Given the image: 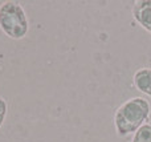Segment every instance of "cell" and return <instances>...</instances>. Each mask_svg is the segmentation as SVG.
<instances>
[{
    "mask_svg": "<svg viewBox=\"0 0 151 142\" xmlns=\"http://www.w3.org/2000/svg\"><path fill=\"white\" fill-rule=\"evenodd\" d=\"M133 85L142 94L151 97V68H139L133 74Z\"/></svg>",
    "mask_w": 151,
    "mask_h": 142,
    "instance_id": "obj_4",
    "label": "cell"
},
{
    "mask_svg": "<svg viewBox=\"0 0 151 142\" xmlns=\"http://www.w3.org/2000/svg\"><path fill=\"white\" fill-rule=\"evenodd\" d=\"M151 104L145 97H131L123 101L114 112L113 125L119 138L133 136L141 126L149 122Z\"/></svg>",
    "mask_w": 151,
    "mask_h": 142,
    "instance_id": "obj_1",
    "label": "cell"
},
{
    "mask_svg": "<svg viewBox=\"0 0 151 142\" xmlns=\"http://www.w3.org/2000/svg\"><path fill=\"white\" fill-rule=\"evenodd\" d=\"M7 116H8V102L4 97L0 96V129H1V126L4 125L5 120H7Z\"/></svg>",
    "mask_w": 151,
    "mask_h": 142,
    "instance_id": "obj_6",
    "label": "cell"
},
{
    "mask_svg": "<svg viewBox=\"0 0 151 142\" xmlns=\"http://www.w3.org/2000/svg\"><path fill=\"white\" fill-rule=\"evenodd\" d=\"M131 16L141 28L151 35V0H137L131 7Z\"/></svg>",
    "mask_w": 151,
    "mask_h": 142,
    "instance_id": "obj_3",
    "label": "cell"
},
{
    "mask_svg": "<svg viewBox=\"0 0 151 142\" xmlns=\"http://www.w3.org/2000/svg\"><path fill=\"white\" fill-rule=\"evenodd\" d=\"M130 142H151V122H146L133 134Z\"/></svg>",
    "mask_w": 151,
    "mask_h": 142,
    "instance_id": "obj_5",
    "label": "cell"
},
{
    "mask_svg": "<svg viewBox=\"0 0 151 142\" xmlns=\"http://www.w3.org/2000/svg\"><path fill=\"white\" fill-rule=\"evenodd\" d=\"M0 29L12 40H23L29 33V20L24 7L19 1L0 4Z\"/></svg>",
    "mask_w": 151,
    "mask_h": 142,
    "instance_id": "obj_2",
    "label": "cell"
}]
</instances>
